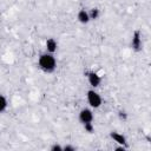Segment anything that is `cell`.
Returning a JSON list of instances; mask_svg holds the SVG:
<instances>
[{
  "instance_id": "6da1fadb",
  "label": "cell",
  "mask_w": 151,
  "mask_h": 151,
  "mask_svg": "<svg viewBox=\"0 0 151 151\" xmlns=\"http://www.w3.org/2000/svg\"><path fill=\"white\" fill-rule=\"evenodd\" d=\"M38 66L45 73H53L57 68V59L54 54L44 52L38 57Z\"/></svg>"
},
{
  "instance_id": "7a4b0ae2",
  "label": "cell",
  "mask_w": 151,
  "mask_h": 151,
  "mask_svg": "<svg viewBox=\"0 0 151 151\" xmlns=\"http://www.w3.org/2000/svg\"><path fill=\"white\" fill-rule=\"evenodd\" d=\"M86 100L91 109H99L103 104L101 96L96 91V88H90L86 92Z\"/></svg>"
},
{
  "instance_id": "3957f363",
  "label": "cell",
  "mask_w": 151,
  "mask_h": 151,
  "mask_svg": "<svg viewBox=\"0 0 151 151\" xmlns=\"http://www.w3.org/2000/svg\"><path fill=\"white\" fill-rule=\"evenodd\" d=\"M131 48L134 52H142L143 51V39H142V32L139 29H136L132 34L131 38V44H130Z\"/></svg>"
},
{
  "instance_id": "277c9868",
  "label": "cell",
  "mask_w": 151,
  "mask_h": 151,
  "mask_svg": "<svg viewBox=\"0 0 151 151\" xmlns=\"http://www.w3.org/2000/svg\"><path fill=\"white\" fill-rule=\"evenodd\" d=\"M85 77H86L87 83L91 86V88H98L100 86V84H101V77L96 71H86L85 72Z\"/></svg>"
},
{
  "instance_id": "5b68a950",
  "label": "cell",
  "mask_w": 151,
  "mask_h": 151,
  "mask_svg": "<svg viewBox=\"0 0 151 151\" xmlns=\"http://www.w3.org/2000/svg\"><path fill=\"white\" fill-rule=\"evenodd\" d=\"M78 119L80 122V124H86V123H92L93 119H94V114H93V111L92 109H88V107H84L79 111L78 113Z\"/></svg>"
},
{
  "instance_id": "8992f818",
  "label": "cell",
  "mask_w": 151,
  "mask_h": 151,
  "mask_svg": "<svg viewBox=\"0 0 151 151\" xmlns=\"http://www.w3.org/2000/svg\"><path fill=\"white\" fill-rule=\"evenodd\" d=\"M109 136H110V138H111L117 145H123V146H125V147L129 149L127 139H126V137H125L123 133H119L118 131H111V132L109 133Z\"/></svg>"
},
{
  "instance_id": "52a82bcc",
  "label": "cell",
  "mask_w": 151,
  "mask_h": 151,
  "mask_svg": "<svg viewBox=\"0 0 151 151\" xmlns=\"http://www.w3.org/2000/svg\"><path fill=\"white\" fill-rule=\"evenodd\" d=\"M45 48H46V52L54 54L57 52V50H58V42H57V40L54 38H48L45 41Z\"/></svg>"
},
{
  "instance_id": "ba28073f",
  "label": "cell",
  "mask_w": 151,
  "mask_h": 151,
  "mask_svg": "<svg viewBox=\"0 0 151 151\" xmlns=\"http://www.w3.org/2000/svg\"><path fill=\"white\" fill-rule=\"evenodd\" d=\"M77 20H78L80 24H83V25L88 24V22L91 21V20H90V15H88V11H86L85 8L79 9L78 13H77Z\"/></svg>"
},
{
  "instance_id": "9c48e42d",
  "label": "cell",
  "mask_w": 151,
  "mask_h": 151,
  "mask_svg": "<svg viewBox=\"0 0 151 151\" xmlns=\"http://www.w3.org/2000/svg\"><path fill=\"white\" fill-rule=\"evenodd\" d=\"M88 15H90V20H97L100 17V9L98 7H93L88 11Z\"/></svg>"
},
{
  "instance_id": "30bf717a",
  "label": "cell",
  "mask_w": 151,
  "mask_h": 151,
  "mask_svg": "<svg viewBox=\"0 0 151 151\" xmlns=\"http://www.w3.org/2000/svg\"><path fill=\"white\" fill-rule=\"evenodd\" d=\"M7 106H8V100L7 98L0 93V114L4 113L6 110H7Z\"/></svg>"
},
{
  "instance_id": "8fae6325",
  "label": "cell",
  "mask_w": 151,
  "mask_h": 151,
  "mask_svg": "<svg viewBox=\"0 0 151 151\" xmlns=\"http://www.w3.org/2000/svg\"><path fill=\"white\" fill-rule=\"evenodd\" d=\"M83 127H84V131L88 134H92L94 132V125L93 123H86V124H83Z\"/></svg>"
},
{
  "instance_id": "7c38bea8",
  "label": "cell",
  "mask_w": 151,
  "mask_h": 151,
  "mask_svg": "<svg viewBox=\"0 0 151 151\" xmlns=\"http://www.w3.org/2000/svg\"><path fill=\"white\" fill-rule=\"evenodd\" d=\"M117 116H118V119L122 120V122H126L127 118H129V114H127V112L125 110H119L118 113H117Z\"/></svg>"
},
{
  "instance_id": "4fadbf2b",
  "label": "cell",
  "mask_w": 151,
  "mask_h": 151,
  "mask_svg": "<svg viewBox=\"0 0 151 151\" xmlns=\"http://www.w3.org/2000/svg\"><path fill=\"white\" fill-rule=\"evenodd\" d=\"M50 150L51 151H63V145H60L59 143H54L51 145Z\"/></svg>"
},
{
  "instance_id": "5bb4252c",
  "label": "cell",
  "mask_w": 151,
  "mask_h": 151,
  "mask_svg": "<svg viewBox=\"0 0 151 151\" xmlns=\"http://www.w3.org/2000/svg\"><path fill=\"white\" fill-rule=\"evenodd\" d=\"M76 150H77L76 146H73L71 144H66L63 146V151H76Z\"/></svg>"
},
{
  "instance_id": "9a60e30c",
  "label": "cell",
  "mask_w": 151,
  "mask_h": 151,
  "mask_svg": "<svg viewBox=\"0 0 151 151\" xmlns=\"http://www.w3.org/2000/svg\"><path fill=\"white\" fill-rule=\"evenodd\" d=\"M114 150H116V151H126L127 147H125V146H123V145H117V146L114 147Z\"/></svg>"
}]
</instances>
